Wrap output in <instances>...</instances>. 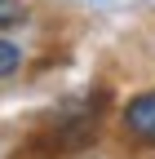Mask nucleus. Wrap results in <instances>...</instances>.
Returning a JSON list of instances; mask_svg holds the SVG:
<instances>
[{"mask_svg": "<svg viewBox=\"0 0 155 159\" xmlns=\"http://www.w3.org/2000/svg\"><path fill=\"white\" fill-rule=\"evenodd\" d=\"M124 128H129V137L155 146V93H138L124 106Z\"/></svg>", "mask_w": 155, "mask_h": 159, "instance_id": "f257e3e1", "label": "nucleus"}, {"mask_svg": "<svg viewBox=\"0 0 155 159\" xmlns=\"http://www.w3.org/2000/svg\"><path fill=\"white\" fill-rule=\"evenodd\" d=\"M18 66H22V49H18V44H9V40H0V80H5V75H13Z\"/></svg>", "mask_w": 155, "mask_h": 159, "instance_id": "f03ea898", "label": "nucleus"}, {"mask_svg": "<svg viewBox=\"0 0 155 159\" xmlns=\"http://www.w3.org/2000/svg\"><path fill=\"white\" fill-rule=\"evenodd\" d=\"M22 18V0H0V27H13Z\"/></svg>", "mask_w": 155, "mask_h": 159, "instance_id": "7ed1b4c3", "label": "nucleus"}]
</instances>
